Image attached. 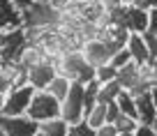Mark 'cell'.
<instances>
[{"label":"cell","instance_id":"1","mask_svg":"<svg viewBox=\"0 0 157 136\" xmlns=\"http://www.w3.org/2000/svg\"><path fill=\"white\" fill-rule=\"evenodd\" d=\"M58 74L67 76L72 83H90L95 81V67L83 58L81 51H69L58 60Z\"/></svg>","mask_w":157,"mask_h":136},{"label":"cell","instance_id":"2","mask_svg":"<svg viewBox=\"0 0 157 136\" xmlns=\"http://www.w3.org/2000/svg\"><path fill=\"white\" fill-rule=\"evenodd\" d=\"M25 46H28V30L23 25L2 30L0 32V62L14 65Z\"/></svg>","mask_w":157,"mask_h":136},{"label":"cell","instance_id":"3","mask_svg":"<svg viewBox=\"0 0 157 136\" xmlns=\"http://www.w3.org/2000/svg\"><path fill=\"white\" fill-rule=\"evenodd\" d=\"M83 83H72L69 95L60 102V118L67 120L69 125H78L86 118V102H83Z\"/></svg>","mask_w":157,"mask_h":136},{"label":"cell","instance_id":"4","mask_svg":"<svg viewBox=\"0 0 157 136\" xmlns=\"http://www.w3.org/2000/svg\"><path fill=\"white\" fill-rule=\"evenodd\" d=\"M25 115L30 120H35L37 125L51 120V118H60V102L56 97H51L46 90H37L33 95V102H30V108Z\"/></svg>","mask_w":157,"mask_h":136},{"label":"cell","instance_id":"5","mask_svg":"<svg viewBox=\"0 0 157 136\" xmlns=\"http://www.w3.org/2000/svg\"><path fill=\"white\" fill-rule=\"evenodd\" d=\"M116 51H120V46H116L113 42H106V39H102V37L86 39V42L81 44V53H83V58L88 60L95 69L102 67V65H106L109 60L113 58Z\"/></svg>","mask_w":157,"mask_h":136},{"label":"cell","instance_id":"6","mask_svg":"<svg viewBox=\"0 0 157 136\" xmlns=\"http://www.w3.org/2000/svg\"><path fill=\"white\" fill-rule=\"evenodd\" d=\"M37 93L33 85H19L12 88L10 93L5 95V102H2V113L0 115H25L33 102V95Z\"/></svg>","mask_w":157,"mask_h":136},{"label":"cell","instance_id":"7","mask_svg":"<svg viewBox=\"0 0 157 136\" xmlns=\"http://www.w3.org/2000/svg\"><path fill=\"white\" fill-rule=\"evenodd\" d=\"M0 131L5 136H35L39 125L28 115H0Z\"/></svg>","mask_w":157,"mask_h":136},{"label":"cell","instance_id":"8","mask_svg":"<svg viewBox=\"0 0 157 136\" xmlns=\"http://www.w3.org/2000/svg\"><path fill=\"white\" fill-rule=\"evenodd\" d=\"M118 23L123 25L127 32L146 35L148 32V9H139V7H127L125 5L123 9H120Z\"/></svg>","mask_w":157,"mask_h":136},{"label":"cell","instance_id":"9","mask_svg":"<svg viewBox=\"0 0 157 136\" xmlns=\"http://www.w3.org/2000/svg\"><path fill=\"white\" fill-rule=\"evenodd\" d=\"M56 76H58V67L51 60H44L28 69V85H33L35 90H46Z\"/></svg>","mask_w":157,"mask_h":136},{"label":"cell","instance_id":"10","mask_svg":"<svg viewBox=\"0 0 157 136\" xmlns=\"http://www.w3.org/2000/svg\"><path fill=\"white\" fill-rule=\"evenodd\" d=\"M136 120L139 125H152L157 120V104L152 102L150 93H143L136 97Z\"/></svg>","mask_w":157,"mask_h":136},{"label":"cell","instance_id":"11","mask_svg":"<svg viewBox=\"0 0 157 136\" xmlns=\"http://www.w3.org/2000/svg\"><path fill=\"white\" fill-rule=\"evenodd\" d=\"M125 49L129 51L134 62H148L150 58V49H148V42H146V35H139V32H129L127 39V46Z\"/></svg>","mask_w":157,"mask_h":136},{"label":"cell","instance_id":"12","mask_svg":"<svg viewBox=\"0 0 157 136\" xmlns=\"http://www.w3.org/2000/svg\"><path fill=\"white\" fill-rule=\"evenodd\" d=\"M16 25H21V12L14 7L12 0H0V32Z\"/></svg>","mask_w":157,"mask_h":136},{"label":"cell","instance_id":"13","mask_svg":"<svg viewBox=\"0 0 157 136\" xmlns=\"http://www.w3.org/2000/svg\"><path fill=\"white\" fill-rule=\"evenodd\" d=\"M83 122L90 127V129H99V127H104V125L109 122V104L97 102L88 113H86Z\"/></svg>","mask_w":157,"mask_h":136},{"label":"cell","instance_id":"14","mask_svg":"<svg viewBox=\"0 0 157 136\" xmlns=\"http://www.w3.org/2000/svg\"><path fill=\"white\" fill-rule=\"evenodd\" d=\"M44 60H46L44 51L39 49L37 44H30V42H28V46H25V49L21 51V55H19V60H16V62H19V65H23L25 69H30V67H35V65L44 62Z\"/></svg>","mask_w":157,"mask_h":136},{"label":"cell","instance_id":"15","mask_svg":"<svg viewBox=\"0 0 157 136\" xmlns=\"http://www.w3.org/2000/svg\"><path fill=\"white\" fill-rule=\"evenodd\" d=\"M69 127L72 125H69L67 120H63V118H51V120H46V122L39 125V131L44 136H67Z\"/></svg>","mask_w":157,"mask_h":136},{"label":"cell","instance_id":"16","mask_svg":"<svg viewBox=\"0 0 157 136\" xmlns=\"http://www.w3.org/2000/svg\"><path fill=\"white\" fill-rule=\"evenodd\" d=\"M69 88H72V81H69L67 76H63V74H58V76H56L53 81L49 83L46 93H49L51 97H56L58 102H63V99L69 95Z\"/></svg>","mask_w":157,"mask_h":136},{"label":"cell","instance_id":"17","mask_svg":"<svg viewBox=\"0 0 157 136\" xmlns=\"http://www.w3.org/2000/svg\"><path fill=\"white\" fill-rule=\"evenodd\" d=\"M123 93V85L118 81H111V83H99V95H97V102L102 104H111L118 99V95Z\"/></svg>","mask_w":157,"mask_h":136},{"label":"cell","instance_id":"18","mask_svg":"<svg viewBox=\"0 0 157 136\" xmlns=\"http://www.w3.org/2000/svg\"><path fill=\"white\" fill-rule=\"evenodd\" d=\"M116 104H118V108H120V113H125V115H129V118L136 120V97H134L132 93L123 90V93L118 95Z\"/></svg>","mask_w":157,"mask_h":136},{"label":"cell","instance_id":"19","mask_svg":"<svg viewBox=\"0 0 157 136\" xmlns=\"http://www.w3.org/2000/svg\"><path fill=\"white\" fill-rule=\"evenodd\" d=\"M116 78H118V69L113 67L111 62H106V65L95 69V81L97 83H111V81H116Z\"/></svg>","mask_w":157,"mask_h":136},{"label":"cell","instance_id":"20","mask_svg":"<svg viewBox=\"0 0 157 136\" xmlns=\"http://www.w3.org/2000/svg\"><path fill=\"white\" fill-rule=\"evenodd\" d=\"M97 95H99V83L97 81H90L86 83V90H83V102H86V113L97 104Z\"/></svg>","mask_w":157,"mask_h":136},{"label":"cell","instance_id":"21","mask_svg":"<svg viewBox=\"0 0 157 136\" xmlns=\"http://www.w3.org/2000/svg\"><path fill=\"white\" fill-rule=\"evenodd\" d=\"M12 90V69L10 65L0 62V97H5Z\"/></svg>","mask_w":157,"mask_h":136},{"label":"cell","instance_id":"22","mask_svg":"<svg viewBox=\"0 0 157 136\" xmlns=\"http://www.w3.org/2000/svg\"><path fill=\"white\" fill-rule=\"evenodd\" d=\"M116 129L118 131H136V127H139V120H134V118H129V115H125V113H120V115L116 118Z\"/></svg>","mask_w":157,"mask_h":136},{"label":"cell","instance_id":"23","mask_svg":"<svg viewBox=\"0 0 157 136\" xmlns=\"http://www.w3.org/2000/svg\"><path fill=\"white\" fill-rule=\"evenodd\" d=\"M109 62H111L116 69H123L125 65L132 62V55H129V51H127V49H120V51H116V53H113V58L109 60Z\"/></svg>","mask_w":157,"mask_h":136},{"label":"cell","instance_id":"24","mask_svg":"<svg viewBox=\"0 0 157 136\" xmlns=\"http://www.w3.org/2000/svg\"><path fill=\"white\" fill-rule=\"evenodd\" d=\"M67 136H97V134H95V129H90L86 122H78V125L69 127V134Z\"/></svg>","mask_w":157,"mask_h":136},{"label":"cell","instance_id":"25","mask_svg":"<svg viewBox=\"0 0 157 136\" xmlns=\"http://www.w3.org/2000/svg\"><path fill=\"white\" fill-rule=\"evenodd\" d=\"M146 35L157 37V7H150V9H148V32Z\"/></svg>","mask_w":157,"mask_h":136},{"label":"cell","instance_id":"26","mask_svg":"<svg viewBox=\"0 0 157 136\" xmlns=\"http://www.w3.org/2000/svg\"><path fill=\"white\" fill-rule=\"evenodd\" d=\"M95 134L97 136H118V129L116 125H111V122H106L104 127H99V129H95Z\"/></svg>","mask_w":157,"mask_h":136},{"label":"cell","instance_id":"27","mask_svg":"<svg viewBox=\"0 0 157 136\" xmlns=\"http://www.w3.org/2000/svg\"><path fill=\"white\" fill-rule=\"evenodd\" d=\"M127 7H139V9H150L152 7V0H125Z\"/></svg>","mask_w":157,"mask_h":136},{"label":"cell","instance_id":"28","mask_svg":"<svg viewBox=\"0 0 157 136\" xmlns=\"http://www.w3.org/2000/svg\"><path fill=\"white\" fill-rule=\"evenodd\" d=\"M134 136H157L155 129H152V125H139L136 131H134Z\"/></svg>","mask_w":157,"mask_h":136},{"label":"cell","instance_id":"29","mask_svg":"<svg viewBox=\"0 0 157 136\" xmlns=\"http://www.w3.org/2000/svg\"><path fill=\"white\" fill-rule=\"evenodd\" d=\"M12 2H14V7L19 12H25L28 9V7H33V5H37L39 0H12Z\"/></svg>","mask_w":157,"mask_h":136},{"label":"cell","instance_id":"30","mask_svg":"<svg viewBox=\"0 0 157 136\" xmlns=\"http://www.w3.org/2000/svg\"><path fill=\"white\" fill-rule=\"evenodd\" d=\"M146 42H148V49H150V58L157 60V37H152V35H146Z\"/></svg>","mask_w":157,"mask_h":136},{"label":"cell","instance_id":"31","mask_svg":"<svg viewBox=\"0 0 157 136\" xmlns=\"http://www.w3.org/2000/svg\"><path fill=\"white\" fill-rule=\"evenodd\" d=\"M150 97H152V102L157 104V83H152V88H150Z\"/></svg>","mask_w":157,"mask_h":136},{"label":"cell","instance_id":"32","mask_svg":"<svg viewBox=\"0 0 157 136\" xmlns=\"http://www.w3.org/2000/svg\"><path fill=\"white\" fill-rule=\"evenodd\" d=\"M118 136H134V131H118Z\"/></svg>","mask_w":157,"mask_h":136},{"label":"cell","instance_id":"33","mask_svg":"<svg viewBox=\"0 0 157 136\" xmlns=\"http://www.w3.org/2000/svg\"><path fill=\"white\" fill-rule=\"evenodd\" d=\"M72 2L74 5H81V2H86V0H72Z\"/></svg>","mask_w":157,"mask_h":136},{"label":"cell","instance_id":"34","mask_svg":"<svg viewBox=\"0 0 157 136\" xmlns=\"http://www.w3.org/2000/svg\"><path fill=\"white\" fill-rule=\"evenodd\" d=\"M152 129H155V134H157V120H155V122H152Z\"/></svg>","mask_w":157,"mask_h":136},{"label":"cell","instance_id":"35","mask_svg":"<svg viewBox=\"0 0 157 136\" xmlns=\"http://www.w3.org/2000/svg\"><path fill=\"white\" fill-rule=\"evenodd\" d=\"M152 7H157V0H152Z\"/></svg>","mask_w":157,"mask_h":136},{"label":"cell","instance_id":"36","mask_svg":"<svg viewBox=\"0 0 157 136\" xmlns=\"http://www.w3.org/2000/svg\"><path fill=\"white\" fill-rule=\"evenodd\" d=\"M35 136H44V134H42V131H37V134H35Z\"/></svg>","mask_w":157,"mask_h":136},{"label":"cell","instance_id":"37","mask_svg":"<svg viewBox=\"0 0 157 136\" xmlns=\"http://www.w3.org/2000/svg\"><path fill=\"white\" fill-rule=\"evenodd\" d=\"M44 2H53V0H44Z\"/></svg>","mask_w":157,"mask_h":136},{"label":"cell","instance_id":"38","mask_svg":"<svg viewBox=\"0 0 157 136\" xmlns=\"http://www.w3.org/2000/svg\"><path fill=\"white\" fill-rule=\"evenodd\" d=\"M0 136H5V134H2V131H0Z\"/></svg>","mask_w":157,"mask_h":136},{"label":"cell","instance_id":"39","mask_svg":"<svg viewBox=\"0 0 157 136\" xmlns=\"http://www.w3.org/2000/svg\"><path fill=\"white\" fill-rule=\"evenodd\" d=\"M155 62H157V60H155Z\"/></svg>","mask_w":157,"mask_h":136}]
</instances>
